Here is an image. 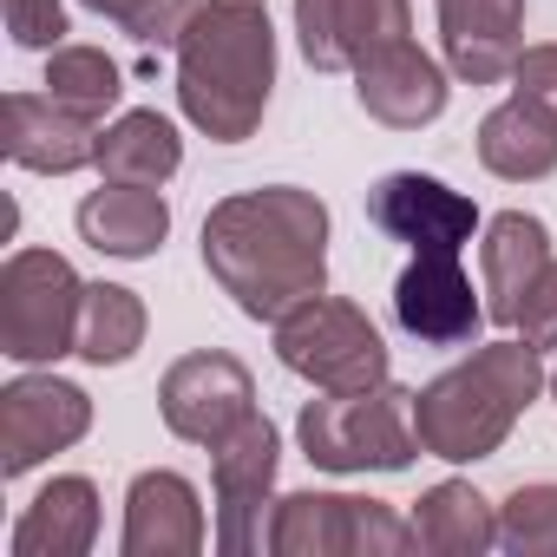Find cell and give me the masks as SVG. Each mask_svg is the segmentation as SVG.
I'll list each match as a JSON object with an SVG mask.
<instances>
[{
  "instance_id": "7",
  "label": "cell",
  "mask_w": 557,
  "mask_h": 557,
  "mask_svg": "<svg viewBox=\"0 0 557 557\" xmlns=\"http://www.w3.org/2000/svg\"><path fill=\"white\" fill-rule=\"evenodd\" d=\"M413 544H420L413 524L381 498L289 492L269 511V550L275 557H400Z\"/></svg>"
},
{
  "instance_id": "12",
  "label": "cell",
  "mask_w": 557,
  "mask_h": 557,
  "mask_svg": "<svg viewBox=\"0 0 557 557\" xmlns=\"http://www.w3.org/2000/svg\"><path fill=\"white\" fill-rule=\"evenodd\" d=\"M394 322L426 348H466L492 315H485V302H472V283H466L459 256L420 249L394 283Z\"/></svg>"
},
{
  "instance_id": "23",
  "label": "cell",
  "mask_w": 557,
  "mask_h": 557,
  "mask_svg": "<svg viewBox=\"0 0 557 557\" xmlns=\"http://www.w3.org/2000/svg\"><path fill=\"white\" fill-rule=\"evenodd\" d=\"M184 164V138L164 112H125L99 138V171L112 184H164Z\"/></svg>"
},
{
  "instance_id": "8",
  "label": "cell",
  "mask_w": 557,
  "mask_h": 557,
  "mask_svg": "<svg viewBox=\"0 0 557 557\" xmlns=\"http://www.w3.org/2000/svg\"><path fill=\"white\" fill-rule=\"evenodd\" d=\"M275 466H283V440L262 413H249L230 440L210 446V485H216V550L223 557H256L269 550V492Z\"/></svg>"
},
{
  "instance_id": "31",
  "label": "cell",
  "mask_w": 557,
  "mask_h": 557,
  "mask_svg": "<svg viewBox=\"0 0 557 557\" xmlns=\"http://www.w3.org/2000/svg\"><path fill=\"white\" fill-rule=\"evenodd\" d=\"M550 400H557V374H550Z\"/></svg>"
},
{
  "instance_id": "10",
  "label": "cell",
  "mask_w": 557,
  "mask_h": 557,
  "mask_svg": "<svg viewBox=\"0 0 557 557\" xmlns=\"http://www.w3.org/2000/svg\"><path fill=\"white\" fill-rule=\"evenodd\" d=\"M158 413H164V426L177 440L216 446V440H230L256 413V381H249V368L236 355L203 348V355L171 361V374L158 381Z\"/></svg>"
},
{
  "instance_id": "22",
  "label": "cell",
  "mask_w": 557,
  "mask_h": 557,
  "mask_svg": "<svg viewBox=\"0 0 557 557\" xmlns=\"http://www.w3.org/2000/svg\"><path fill=\"white\" fill-rule=\"evenodd\" d=\"M413 537L420 550L433 557H479L498 544V511L479 485L466 479H440L433 492H420V511H413Z\"/></svg>"
},
{
  "instance_id": "11",
  "label": "cell",
  "mask_w": 557,
  "mask_h": 557,
  "mask_svg": "<svg viewBox=\"0 0 557 557\" xmlns=\"http://www.w3.org/2000/svg\"><path fill=\"white\" fill-rule=\"evenodd\" d=\"M368 216H374L381 236L407 243L413 256H420V249H446V256H459V249L472 243V230H479V203L459 197V190L440 184V177H420V171H394V177H381V184L368 190Z\"/></svg>"
},
{
  "instance_id": "6",
  "label": "cell",
  "mask_w": 557,
  "mask_h": 557,
  "mask_svg": "<svg viewBox=\"0 0 557 557\" xmlns=\"http://www.w3.org/2000/svg\"><path fill=\"white\" fill-rule=\"evenodd\" d=\"M275 355H283L289 374H302L322 394H361V387L387 381V342H381V329L355 302H342L329 289L309 296V302H296L283 322H275Z\"/></svg>"
},
{
  "instance_id": "5",
  "label": "cell",
  "mask_w": 557,
  "mask_h": 557,
  "mask_svg": "<svg viewBox=\"0 0 557 557\" xmlns=\"http://www.w3.org/2000/svg\"><path fill=\"white\" fill-rule=\"evenodd\" d=\"M79 309H86V283L66 256L14 249L0 269V355L21 368L79 355Z\"/></svg>"
},
{
  "instance_id": "13",
  "label": "cell",
  "mask_w": 557,
  "mask_h": 557,
  "mask_svg": "<svg viewBox=\"0 0 557 557\" xmlns=\"http://www.w3.org/2000/svg\"><path fill=\"white\" fill-rule=\"evenodd\" d=\"M407 0H296V40L315 73H355L368 53L407 40Z\"/></svg>"
},
{
  "instance_id": "18",
  "label": "cell",
  "mask_w": 557,
  "mask_h": 557,
  "mask_svg": "<svg viewBox=\"0 0 557 557\" xmlns=\"http://www.w3.org/2000/svg\"><path fill=\"white\" fill-rule=\"evenodd\" d=\"M79 236L99 249V256H151L164 236H171V203L158 184H99L86 203H79Z\"/></svg>"
},
{
  "instance_id": "4",
  "label": "cell",
  "mask_w": 557,
  "mask_h": 557,
  "mask_svg": "<svg viewBox=\"0 0 557 557\" xmlns=\"http://www.w3.org/2000/svg\"><path fill=\"white\" fill-rule=\"evenodd\" d=\"M302 459L322 472H407L420 453L413 433V394L381 381L361 394H322L296 420Z\"/></svg>"
},
{
  "instance_id": "29",
  "label": "cell",
  "mask_w": 557,
  "mask_h": 557,
  "mask_svg": "<svg viewBox=\"0 0 557 557\" xmlns=\"http://www.w3.org/2000/svg\"><path fill=\"white\" fill-rule=\"evenodd\" d=\"M511 329L544 355V348H557V262L537 275V283L524 289V302H518V315H511Z\"/></svg>"
},
{
  "instance_id": "1",
  "label": "cell",
  "mask_w": 557,
  "mask_h": 557,
  "mask_svg": "<svg viewBox=\"0 0 557 557\" xmlns=\"http://www.w3.org/2000/svg\"><path fill=\"white\" fill-rule=\"evenodd\" d=\"M203 269L249 322H283L329 289V203L296 184L223 197L203 216Z\"/></svg>"
},
{
  "instance_id": "21",
  "label": "cell",
  "mask_w": 557,
  "mask_h": 557,
  "mask_svg": "<svg viewBox=\"0 0 557 557\" xmlns=\"http://www.w3.org/2000/svg\"><path fill=\"white\" fill-rule=\"evenodd\" d=\"M99 537V492L92 479H53L14 524V557H86Z\"/></svg>"
},
{
  "instance_id": "20",
  "label": "cell",
  "mask_w": 557,
  "mask_h": 557,
  "mask_svg": "<svg viewBox=\"0 0 557 557\" xmlns=\"http://www.w3.org/2000/svg\"><path fill=\"white\" fill-rule=\"evenodd\" d=\"M479 164L505 184H531V177H550L557 171V112L531 106V99H505L485 112L479 125Z\"/></svg>"
},
{
  "instance_id": "17",
  "label": "cell",
  "mask_w": 557,
  "mask_h": 557,
  "mask_svg": "<svg viewBox=\"0 0 557 557\" xmlns=\"http://www.w3.org/2000/svg\"><path fill=\"white\" fill-rule=\"evenodd\" d=\"M125 557H197L203 550V505L184 472H138L125 492Z\"/></svg>"
},
{
  "instance_id": "9",
  "label": "cell",
  "mask_w": 557,
  "mask_h": 557,
  "mask_svg": "<svg viewBox=\"0 0 557 557\" xmlns=\"http://www.w3.org/2000/svg\"><path fill=\"white\" fill-rule=\"evenodd\" d=\"M92 426V400L86 387L60 381V374H21L0 387V479H21L40 459L79 446Z\"/></svg>"
},
{
  "instance_id": "28",
  "label": "cell",
  "mask_w": 557,
  "mask_h": 557,
  "mask_svg": "<svg viewBox=\"0 0 557 557\" xmlns=\"http://www.w3.org/2000/svg\"><path fill=\"white\" fill-rule=\"evenodd\" d=\"M8 34L27 53H53L66 47V8L60 0H8Z\"/></svg>"
},
{
  "instance_id": "3",
  "label": "cell",
  "mask_w": 557,
  "mask_h": 557,
  "mask_svg": "<svg viewBox=\"0 0 557 557\" xmlns=\"http://www.w3.org/2000/svg\"><path fill=\"white\" fill-rule=\"evenodd\" d=\"M544 387H550V381H544V361H537V348H531L524 335L479 348L472 361H459L453 374H440V381H426V387L413 394L420 453L453 459V466L492 459V453L511 440L518 413H524Z\"/></svg>"
},
{
  "instance_id": "24",
  "label": "cell",
  "mask_w": 557,
  "mask_h": 557,
  "mask_svg": "<svg viewBox=\"0 0 557 557\" xmlns=\"http://www.w3.org/2000/svg\"><path fill=\"white\" fill-rule=\"evenodd\" d=\"M145 348V302L119 283H86V309H79V361L92 368H119Z\"/></svg>"
},
{
  "instance_id": "19",
  "label": "cell",
  "mask_w": 557,
  "mask_h": 557,
  "mask_svg": "<svg viewBox=\"0 0 557 557\" xmlns=\"http://www.w3.org/2000/svg\"><path fill=\"white\" fill-rule=\"evenodd\" d=\"M479 262H485V296H492L485 315L511 329L524 289L550 269V230H544L537 216H524V210H505V216L485 223V249H479Z\"/></svg>"
},
{
  "instance_id": "16",
  "label": "cell",
  "mask_w": 557,
  "mask_h": 557,
  "mask_svg": "<svg viewBox=\"0 0 557 557\" xmlns=\"http://www.w3.org/2000/svg\"><path fill=\"white\" fill-rule=\"evenodd\" d=\"M99 125L66 112L53 92H8V158L40 171V177H66L99 164Z\"/></svg>"
},
{
  "instance_id": "26",
  "label": "cell",
  "mask_w": 557,
  "mask_h": 557,
  "mask_svg": "<svg viewBox=\"0 0 557 557\" xmlns=\"http://www.w3.org/2000/svg\"><path fill=\"white\" fill-rule=\"evenodd\" d=\"M498 544L511 557H557V485H518L498 505Z\"/></svg>"
},
{
  "instance_id": "30",
  "label": "cell",
  "mask_w": 557,
  "mask_h": 557,
  "mask_svg": "<svg viewBox=\"0 0 557 557\" xmlns=\"http://www.w3.org/2000/svg\"><path fill=\"white\" fill-rule=\"evenodd\" d=\"M511 92L544 106V112H557V47H524L518 66H511Z\"/></svg>"
},
{
  "instance_id": "14",
  "label": "cell",
  "mask_w": 557,
  "mask_h": 557,
  "mask_svg": "<svg viewBox=\"0 0 557 557\" xmlns=\"http://www.w3.org/2000/svg\"><path fill=\"white\" fill-rule=\"evenodd\" d=\"M355 99L368 119H381L394 132H420L446 112V66L433 53H420L413 40H394L355 66Z\"/></svg>"
},
{
  "instance_id": "27",
  "label": "cell",
  "mask_w": 557,
  "mask_h": 557,
  "mask_svg": "<svg viewBox=\"0 0 557 557\" xmlns=\"http://www.w3.org/2000/svg\"><path fill=\"white\" fill-rule=\"evenodd\" d=\"M86 8L106 14L112 27H125L138 47H177L203 0H86Z\"/></svg>"
},
{
  "instance_id": "2",
  "label": "cell",
  "mask_w": 557,
  "mask_h": 557,
  "mask_svg": "<svg viewBox=\"0 0 557 557\" xmlns=\"http://www.w3.org/2000/svg\"><path fill=\"white\" fill-rule=\"evenodd\" d=\"M275 92V27L269 0H203L177 40V106L184 119L216 138L243 145Z\"/></svg>"
},
{
  "instance_id": "15",
  "label": "cell",
  "mask_w": 557,
  "mask_h": 557,
  "mask_svg": "<svg viewBox=\"0 0 557 557\" xmlns=\"http://www.w3.org/2000/svg\"><path fill=\"white\" fill-rule=\"evenodd\" d=\"M524 0H440V40H446V66L466 86H498L511 79L518 53H524Z\"/></svg>"
},
{
  "instance_id": "25",
  "label": "cell",
  "mask_w": 557,
  "mask_h": 557,
  "mask_svg": "<svg viewBox=\"0 0 557 557\" xmlns=\"http://www.w3.org/2000/svg\"><path fill=\"white\" fill-rule=\"evenodd\" d=\"M47 92H53L66 112H79V119L99 125V119L119 106L125 79H119V66H112L99 47H53V53H47Z\"/></svg>"
}]
</instances>
